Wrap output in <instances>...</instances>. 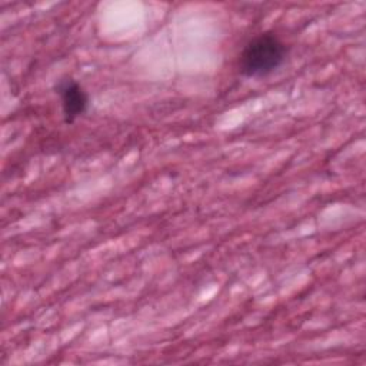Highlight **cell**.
Here are the masks:
<instances>
[{
	"mask_svg": "<svg viewBox=\"0 0 366 366\" xmlns=\"http://www.w3.org/2000/svg\"><path fill=\"white\" fill-rule=\"evenodd\" d=\"M286 44L273 33H260L246 43L239 69L244 77L260 79L276 71L286 60Z\"/></svg>",
	"mask_w": 366,
	"mask_h": 366,
	"instance_id": "obj_1",
	"label": "cell"
},
{
	"mask_svg": "<svg viewBox=\"0 0 366 366\" xmlns=\"http://www.w3.org/2000/svg\"><path fill=\"white\" fill-rule=\"evenodd\" d=\"M56 93L60 97L61 110L66 123H73L89 106V96L83 86L71 77L61 79L56 84Z\"/></svg>",
	"mask_w": 366,
	"mask_h": 366,
	"instance_id": "obj_2",
	"label": "cell"
}]
</instances>
